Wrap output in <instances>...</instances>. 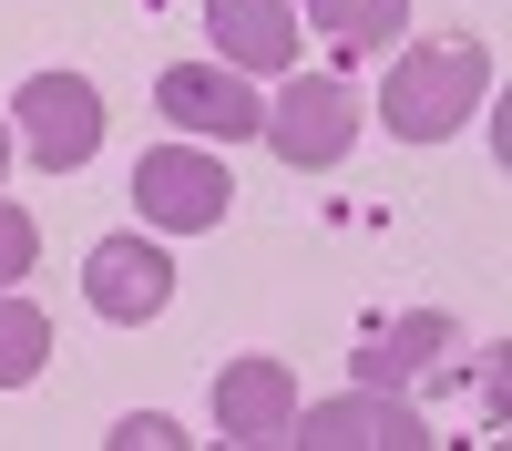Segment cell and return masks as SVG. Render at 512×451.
Instances as JSON below:
<instances>
[{
    "instance_id": "5",
    "label": "cell",
    "mask_w": 512,
    "mask_h": 451,
    "mask_svg": "<svg viewBox=\"0 0 512 451\" xmlns=\"http://www.w3.org/2000/svg\"><path fill=\"white\" fill-rule=\"evenodd\" d=\"M154 113L175 123V134H195V144H246L267 93H246V72H226V62H175L154 82Z\"/></svg>"
},
{
    "instance_id": "1",
    "label": "cell",
    "mask_w": 512,
    "mask_h": 451,
    "mask_svg": "<svg viewBox=\"0 0 512 451\" xmlns=\"http://www.w3.org/2000/svg\"><path fill=\"white\" fill-rule=\"evenodd\" d=\"M492 93V52L482 41H420V52L390 62V93H379V113H390L400 144H441L472 123V103Z\"/></svg>"
},
{
    "instance_id": "13",
    "label": "cell",
    "mask_w": 512,
    "mask_h": 451,
    "mask_svg": "<svg viewBox=\"0 0 512 451\" xmlns=\"http://www.w3.org/2000/svg\"><path fill=\"white\" fill-rule=\"evenodd\" d=\"M31 267H41V226H31V205L0 195V287H21Z\"/></svg>"
},
{
    "instance_id": "8",
    "label": "cell",
    "mask_w": 512,
    "mask_h": 451,
    "mask_svg": "<svg viewBox=\"0 0 512 451\" xmlns=\"http://www.w3.org/2000/svg\"><path fill=\"white\" fill-rule=\"evenodd\" d=\"M216 431L246 441V451H267L297 431V380H287V359H226L216 369Z\"/></svg>"
},
{
    "instance_id": "4",
    "label": "cell",
    "mask_w": 512,
    "mask_h": 451,
    "mask_svg": "<svg viewBox=\"0 0 512 451\" xmlns=\"http://www.w3.org/2000/svg\"><path fill=\"white\" fill-rule=\"evenodd\" d=\"M11 123H21V144H31L41 175H72V164L103 154V93L82 72H31L21 103H11Z\"/></svg>"
},
{
    "instance_id": "7",
    "label": "cell",
    "mask_w": 512,
    "mask_h": 451,
    "mask_svg": "<svg viewBox=\"0 0 512 451\" xmlns=\"http://www.w3.org/2000/svg\"><path fill=\"white\" fill-rule=\"evenodd\" d=\"M82 298H93V318H113V328H144V318H164V298H175V257H164L154 236H103L93 257H82Z\"/></svg>"
},
{
    "instance_id": "14",
    "label": "cell",
    "mask_w": 512,
    "mask_h": 451,
    "mask_svg": "<svg viewBox=\"0 0 512 451\" xmlns=\"http://www.w3.org/2000/svg\"><path fill=\"white\" fill-rule=\"evenodd\" d=\"M175 441H185V431L164 421V410H134V421L113 431V451H175Z\"/></svg>"
},
{
    "instance_id": "9",
    "label": "cell",
    "mask_w": 512,
    "mask_h": 451,
    "mask_svg": "<svg viewBox=\"0 0 512 451\" xmlns=\"http://www.w3.org/2000/svg\"><path fill=\"white\" fill-rule=\"evenodd\" d=\"M226 72H287L297 62V0H205Z\"/></svg>"
},
{
    "instance_id": "11",
    "label": "cell",
    "mask_w": 512,
    "mask_h": 451,
    "mask_svg": "<svg viewBox=\"0 0 512 451\" xmlns=\"http://www.w3.org/2000/svg\"><path fill=\"white\" fill-rule=\"evenodd\" d=\"M297 21H308V31H328L338 41V52H390V41H400V21H410V0H308V11H297Z\"/></svg>"
},
{
    "instance_id": "15",
    "label": "cell",
    "mask_w": 512,
    "mask_h": 451,
    "mask_svg": "<svg viewBox=\"0 0 512 451\" xmlns=\"http://www.w3.org/2000/svg\"><path fill=\"white\" fill-rule=\"evenodd\" d=\"M0 175H11V123H0Z\"/></svg>"
},
{
    "instance_id": "2",
    "label": "cell",
    "mask_w": 512,
    "mask_h": 451,
    "mask_svg": "<svg viewBox=\"0 0 512 451\" xmlns=\"http://www.w3.org/2000/svg\"><path fill=\"white\" fill-rule=\"evenodd\" d=\"M359 123H369V103H359L338 72H287L277 93H267V113H256V134L277 144V164H297V175H328V164L359 144Z\"/></svg>"
},
{
    "instance_id": "3",
    "label": "cell",
    "mask_w": 512,
    "mask_h": 451,
    "mask_svg": "<svg viewBox=\"0 0 512 451\" xmlns=\"http://www.w3.org/2000/svg\"><path fill=\"white\" fill-rule=\"evenodd\" d=\"M134 205H144V226H164V236H205V226H226L236 175H226V154H205V144H154L134 164Z\"/></svg>"
},
{
    "instance_id": "6",
    "label": "cell",
    "mask_w": 512,
    "mask_h": 451,
    "mask_svg": "<svg viewBox=\"0 0 512 451\" xmlns=\"http://www.w3.org/2000/svg\"><path fill=\"white\" fill-rule=\"evenodd\" d=\"M287 441H308V451H431L441 431L420 421L400 390H349V400L297 410V431H287Z\"/></svg>"
},
{
    "instance_id": "12",
    "label": "cell",
    "mask_w": 512,
    "mask_h": 451,
    "mask_svg": "<svg viewBox=\"0 0 512 451\" xmlns=\"http://www.w3.org/2000/svg\"><path fill=\"white\" fill-rule=\"evenodd\" d=\"M41 359H52V318H41L31 298H11L0 287V390H31Z\"/></svg>"
},
{
    "instance_id": "10",
    "label": "cell",
    "mask_w": 512,
    "mask_h": 451,
    "mask_svg": "<svg viewBox=\"0 0 512 451\" xmlns=\"http://www.w3.org/2000/svg\"><path fill=\"white\" fill-rule=\"evenodd\" d=\"M451 349V318L441 308H410V318H390V328H369L359 339V390H400V380H420Z\"/></svg>"
}]
</instances>
